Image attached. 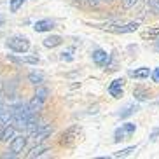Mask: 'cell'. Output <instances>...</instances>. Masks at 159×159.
Instances as JSON below:
<instances>
[{
	"label": "cell",
	"instance_id": "obj_12",
	"mask_svg": "<svg viewBox=\"0 0 159 159\" xmlns=\"http://www.w3.org/2000/svg\"><path fill=\"white\" fill-rule=\"evenodd\" d=\"M16 135V128L12 124H7L5 128L0 129V142H9L12 140V136Z\"/></svg>",
	"mask_w": 159,
	"mask_h": 159
},
{
	"label": "cell",
	"instance_id": "obj_9",
	"mask_svg": "<svg viewBox=\"0 0 159 159\" xmlns=\"http://www.w3.org/2000/svg\"><path fill=\"white\" fill-rule=\"evenodd\" d=\"M54 21L52 19H49V18H46V19H39V21H35V25H33V30L37 33H42V32H51L52 28H54Z\"/></svg>",
	"mask_w": 159,
	"mask_h": 159
},
{
	"label": "cell",
	"instance_id": "obj_8",
	"mask_svg": "<svg viewBox=\"0 0 159 159\" xmlns=\"http://www.w3.org/2000/svg\"><path fill=\"white\" fill-rule=\"evenodd\" d=\"M7 60L12 61V63H18V65H39V58L37 56H12V54H7Z\"/></svg>",
	"mask_w": 159,
	"mask_h": 159
},
{
	"label": "cell",
	"instance_id": "obj_15",
	"mask_svg": "<svg viewBox=\"0 0 159 159\" xmlns=\"http://www.w3.org/2000/svg\"><path fill=\"white\" fill-rule=\"evenodd\" d=\"M7 124H12V112H11V108H4L0 112V129L5 128Z\"/></svg>",
	"mask_w": 159,
	"mask_h": 159
},
{
	"label": "cell",
	"instance_id": "obj_13",
	"mask_svg": "<svg viewBox=\"0 0 159 159\" xmlns=\"http://www.w3.org/2000/svg\"><path fill=\"white\" fill-rule=\"evenodd\" d=\"M44 47H47V49H52V47H58L63 44V39L60 37V35H49V37H46L42 40Z\"/></svg>",
	"mask_w": 159,
	"mask_h": 159
},
{
	"label": "cell",
	"instance_id": "obj_5",
	"mask_svg": "<svg viewBox=\"0 0 159 159\" xmlns=\"http://www.w3.org/2000/svg\"><path fill=\"white\" fill-rule=\"evenodd\" d=\"M79 135H80V128L79 126H72V128H68V129L61 135L60 143L61 145H72L77 138H79Z\"/></svg>",
	"mask_w": 159,
	"mask_h": 159
},
{
	"label": "cell",
	"instance_id": "obj_16",
	"mask_svg": "<svg viewBox=\"0 0 159 159\" xmlns=\"http://www.w3.org/2000/svg\"><path fill=\"white\" fill-rule=\"evenodd\" d=\"M129 75H131V77H135V79H149L150 70L147 68V66H142V68H135V70H131Z\"/></svg>",
	"mask_w": 159,
	"mask_h": 159
},
{
	"label": "cell",
	"instance_id": "obj_10",
	"mask_svg": "<svg viewBox=\"0 0 159 159\" xmlns=\"http://www.w3.org/2000/svg\"><path fill=\"white\" fill-rule=\"evenodd\" d=\"M42 107H44V100H40L39 96H35V94H33V98L30 100L28 103H26V110H28L30 116H35V114H39L40 110H42Z\"/></svg>",
	"mask_w": 159,
	"mask_h": 159
},
{
	"label": "cell",
	"instance_id": "obj_30",
	"mask_svg": "<svg viewBox=\"0 0 159 159\" xmlns=\"http://www.w3.org/2000/svg\"><path fill=\"white\" fill-rule=\"evenodd\" d=\"M4 23H5V18H4V14L0 12V26H4Z\"/></svg>",
	"mask_w": 159,
	"mask_h": 159
},
{
	"label": "cell",
	"instance_id": "obj_6",
	"mask_svg": "<svg viewBox=\"0 0 159 159\" xmlns=\"http://www.w3.org/2000/svg\"><path fill=\"white\" fill-rule=\"evenodd\" d=\"M26 142H28V138L25 135H19V136H12V140H11V145H9V149H11V152L12 154H21L23 152V149L26 147Z\"/></svg>",
	"mask_w": 159,
	"mask_h": 159
},
{
	"label": "cell",
	"instance_id": "obj_23",
	"mask_svg": "<svg viewBox=\"0 0 159 159\" xmlns=\"http://www.w3.org/2000/svg\"><path fill=\"white\" fill-rule=\"evenodd\" d=\"M47 94H49V89L47 88H39L37 91H35V96H39V98L44 100V102L47 100Z\"/></svg>",
	"mask_w": 159,
	"mask_h": 159
},
{
	"label": "cell",
	"instance_id": "obj_19",
	"mask_svg": "<svg viewBox=\"0 0 159 159\" xmlns=\"http://www.w3.org/2000/svg\"><path fill=\"white\" fill-rule=\"evenodd\" d=\"M133 96H135L138 102H143V100L149 98V91H147V89H143V88H136L135 91H133Z\"/></svg>",
	"mask_w": 159,
	"mask_h": 159
},
{
	"label": "cell",
	"instance_id": "obj_20",
	"mask_svg": "<svg viewBox=\"0 0 159 159\" xmlns=\"http://www.w3.org/2000/svg\"><path fill=\"white\" fill-rule=\"evenodd\" d=\"M133 152H136V145H131V147H126V149L119 150V152H116L114 154V157H128V156H131Z\"/></svg>",
	"mask_w": 159,
	"mask_h": 159
},
{
	"label": "cell",
	"instance_id": "obj_14",
	"mask_svg": "<svg viewBox=\"0 0 159 159\" xmlns=\"http://www.w3.org/2000/svg\"><path fill=\"white\" fill-rule=\"evenodd\" d=\"M44 152H49V149H47L46 145L39 143V145H35V147H32V149H30V152H28V154H26V157H28V159H35V157H40V156H42Z\"/></svg>",
	"mask_w": 159,
	"mask_h": 159
},
{
	"label": "cell",
	"instance_id": "obj_11",
	"mask_svg": "<svg viewBox=\"0 0 159 159\" xmlns=\"http://www.w3.org/2000/svg\"><path fill=\"white\" fill-rule=\"evenodd\" d=\"M122 84H124V80L122 79L112 80L110 86H108V93H110V96H114V98H121L122 96Z\"/></svg>",
	"mask_w": 159,
	"mask_h": 159
},
{
	"label": "cell",
	"instance_id": "obj_22",
	"mask_svg": "<svg viewBox=\"0 0 159 159\" xmlns=\"http://www.w3.org/2000/svg\"><path fill=\"white\" fill-rule=\"evenodd\" d=\"M25 2H28V0H11L9 2V7H11V12H18L19 7H23Z\"/></svg>",
	"mask_w": 159,
	"mask_h": 159
},
{
	"label": "cell",
	"instance_id": "obj_29",
	"mask_svg": "<svg viewBox=\"0 0 159 159\" xmlns=\"http://www.w3.org/2000/svg\"><path fill=\"white\" fill-rule=\"evenodd\" d=\"M157 136H159V128H157V129H154V131H152V135H150V138H152V140H156Z\"/></svg>",
	"mask_w": 159,
	"mask_h": 159
},
{
	"label": "cell",
	"instance_id": "obj_4",
	"mask_svg": "<svg viewBox=\"0 0 159 159\" xmlns=\"http://www.w3.org/2000/svg\"><path fill=\"white\" fill-rule=\"evenodd\" d=\"M52 131H54V128H52V126H49V124H44L42 128L35 129L33 133H30V135H32V140L35 142V143H42L44 140H47V138L52 135Z\"/></svg>",
	"mask_w": 159,
	"mask_h": 159
},
{
	"label": "cell",
	"instance_id": "obj_27",
	"mask_svg": "<svg viewBox=\"0 0 159 159\" xmlns=\"http://www.w3.org/2000/svg\"><path fill=\"white\" fill-rule=\"evenodd\" d=\"M149 5H150V9H152V12L159 14V0H150Z\"/></svg>",
	"mask_w": 159,
	"mask_h": 159
},
{
	"label": "cell",
	"instance_id": "obj_32",
	"mask_svg": "<svg viewBox=\"0 0 159 159\" xmlns=\"http://www.w3.org/2000/svg\"><path fill=\"white\" fill-rule=\"evenodd\" d=\"M4 108H5V107H4V103H0V112H2V110H4Z\"/></svg>",
	"mask_w": 159,
	"mask_h": 159
},
{
	"label": "cell",
	"instance_id": "obj_2",
	"mask_svg": "<svg viewBox=\"0 0 159 159\" xmlns=\"http://www.w3.org/2000/svg\"><path fill=\"white\" fill-rule=\"evenodd\" d=\"M140 25L136 21H131V23H121V21H116V23H107L103 28L108 30V32H114V33H129V32H135Z\"/></svg>",
	"mask_w": 159,
	"mask_h": 159
},
{
	"label": "cell",
	"instance_id": "obj_7",
	"mask_svg": "<svg viewBox=\"0 0 159 159\" xmlns=\"http://www.w3.org/2000/svg\"><path fill=\"white\" fill-rule=\"evenodd\" d=\"M91 58H93L94 65H98V66H107L108 63H110V54H108L107 51H103V49H96V51H93Z\"/></svg>",
	"mask_w": 159,
	"mask_h": 159
},
{
	"label": "cell",
	"instance_id": "obj_3",
	"mask_svg": "<svg viewBox=\"0 0 159 159\" xmlns=\"http://www.w3.org/2000/svg\"><path fill=\"white\" fill-rule=\"evenodd\" d=\"M135 131H136V124H133V122H124V124H121L116 129V133H114V142L117 143V142H121V140H126Z\"/></svg>",
	"mask_w": 159,
	"mask_h": 159
},
{
	"label": "cell",
	"instance_id": "obj_18",
	"mask_svg": "<svg viewBox=\"0 0 159 159\" xmlns=\"http://www.w3.org/2000/svg\"><path fill=\"white\" fill-rule=\"evenodd\" d=\"M136 110H138V107H136V105H133V103H131V105H126V107L122 108L121 112H117V117H121V119H126V117L133 116V114H135Z\"/></svg>",
	"mask_w": 159,
	"mask_h": 159
},
{
	"label": "cell",
	"instance_id": "obj_26",
	"mask_svg": "<svg viewBox=\"0 0 159 159\" xmlns=\"http://www.w3.org/2000/svg\"><path fill=\"white\" fill-rule=\"evenodd\" d=\"M140 0H122V5H124V9H131V7H135Z\"/></svg>",
	"mask_w": 159,
	"mask_h": 159
},
{
	"label": "cell",
	"instance_id": "obj_31",
	"mask_svg": "<svg viewBox=\"0 0 159 159\" xmlns=\"http://www.w3.org/2000/svg\"><path fill=\"white\" fill-rule=\"evenodd\" d=\"M156 51H159V39L156 40Z\"/></svg>",
	"mask_w": 159,
	"mask_h": 159
},
{
	"label": "cell",
	"instance_id": "obj_24",
	"mask_svg": "<svg viewBox=\"0 0 159 159\" xmlns=\"http://www.w3.org/2000/svg\"><path fill=\"white\" fill-rule=\"evenodd\" d=\"M72 52H74V49H72V47H70V49H65V51H63V52L60 54V58H61L63 61H72V60H74Z\"/></svg>",
	"mask_w": 159,
	"mask_h": 159
},
{
	"label": "cell",
	"instance_id": "obj_21",
	"mask_svg": "<svg viewBox=\"0 0 159 159\" xmlns=\"http://www.w3.org/2000/svg\"><path fill=\"white\" fill-rule=\"evenodd\" d=\"M79 5H84V7H98L102 4V0H75Z\"/></svg>",
	"mask_w": 159,
	"mask_h": 159
},
{
	"label": "cell",
	"instance_id": "obj_25",
	"mask_svg": "<svg viewBox=\"0 0 159 159\" xmlns=\"http://www.w3.org/2000/svg\"><path fill=\"white\" fill-rule=\"evenodd\" d=\"M143 37H149V39H157L159 37V28H152L149 32L143 33Z\"/></svg>",
	"mask_w": 159,
	"mask_h": 159
},
{
	"label": "cell",
	"instance_id": "obj_1",
	"mask_svg": "<svg viewBox=\"0 0 159 159\" xmlns=\"http://www.w3.org/2000/svg\"><path fill=\"white\" fill-rule=\"evenodd\" d=\"M5 46L9 47L12 52H18V54H25V52L30 49V40L28 37H23V35H14V37L7 39Z\"/></svg>",
	"mask_w": 159,
	"mask_h": 159
},
{
	"label": "cell",
	"instance_id": "obj_17",
	"mask_svg": "<svg viewBox=\"0 0 159 159\" xmlns=\"http://www.w3.org/2000/svg\"><path fill=\"white\" fill-rule=\"evenodd\" d=\"M28 82L33 86H42L44 82V75L40 72H30L28 74Z\"/></svg>",
	"mask_w": 159,
	"mask_h": 159
},
{
	"label": "cell",
	"instance_id": "obj_33",
	"mask_svg": "<svg viewBox=\"0 0 159 159\" xmlns=\"http://www.w3.org/2000/svg\"><path fill=\"white\" fill-rule=\"evenodd\" d=\"M102 2H114V0H102Z\"/></svg>",
	"mask_w": 159,
	"mask_h": 159
},
{
	"label": "cell",
	"instance_id": "obj_28",
	"mask_svg": "<svg viewBox=\"0 0 159 159\" xmlns=\"http://www.w3.org/2000/svg\"><path fill=\"white\" fill-rule=\"evenodd\" d=\"M150 77H152L154 82H157V84H159V66H157V68H154V72L150 74Z\"/></svg>",
	"mask_w": 159,
	"mask_h": 159
}]
</instances>
